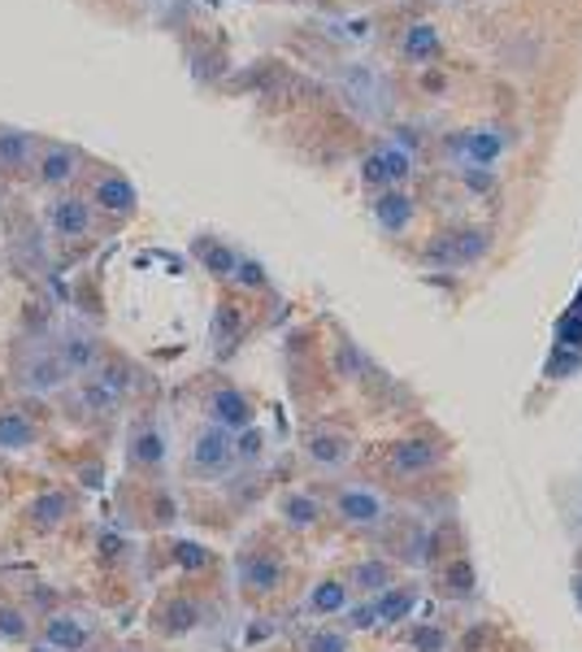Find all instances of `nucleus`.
I'll list each match as a JSON object with an SVG mask.
<instances>
[{"mask_svg": "<svg viewBox=\"0 0 582 652\" xmlns=\"http://www.w3.org/2000/svg\"><path fill=\"white\" fill-rule=\"evenodd\" d=\"M170 566L183 570V575H205V570L218 566V553L205 548V544H196V540H174L170 544Z\"/></svg>", "mask_w": 582, "mask_h": 652, "instance_id": "nucleus-29", "label": "nucleus"}, {"mask_svg": "<svg viewBox=\"0 0 582 652\" xmlns=\"http://www.w3.org/2000/svg\"><path fill=\"white\" fill-rule=\"evenodd\" d=\"M574 601H579V609H582V575H574Z\"/></svg>", "mask_w": 582, "mask_h": 652, "instance_id": "nucleus-42", "label": "nucleus"}, {"mask_svg": "<svg viewBox=\"0 0 582 652\" xmlns=\"http://www.w3.org/2000/svg\"><path fill=\"white\" fill-rule=\"evenodd\" d=\"M74 514H78V496H74V492H65V487H44V492H35V496L22 505V527H26L31 535H52V531H61Z\"/></svg>", "mask_w": 582, "mask_h": 652, "instance_id": "nucleus-11", "label": "nucleus"}, {"mask_svg": "<svg viewBox=\"0 0 582 652\" xmlns=\"http://www.w3.org/2000/svg\"><path fill=\"white\" fill-rule=\"evenodd\" d=\"M300 448H304V457H308L317 470L335 474V470H343V466L352 461L356 439H352V431H343V426H335V422H317V426L304 431Z\"/></svg>", "mask_w": 582, "mask_h": 652, "instance_id": "nucleus-10", "label": "nucleus"}, {"mask_svg": "<svg viewBox=\"0 0 582 652\" xmlns=\"http://www.w3.org/2000/svg\"><path fill=\"white\" fill-rule=\"evenodd\" d=\"M435 52H439V35H435V26H431V22H413L409 35H404V57H409L413 65H426Z\"/></svg>", "mask_w": 582, "mask_h": 652, "instance_id": "nucleus-32", "label": "nucleus"}, {"mask_svg": "<svg viewBox=\"0 0 582 652\" xmlns=\"http://www.w3.org/2000/svg\"><path fill=\"white\" fill-rule=\"evenodd\" d=\"M413 174V153L409 148H400V144H383L378 153H369L365 161H361V183H369V188H400L404 179Z\"/></svg>", "mask_w": 582, "mask_h": 652, "instance_id": "nucleus-18", "label": "nucleus"}, {"mask_svg": "<svg viewBox=\"0 0 582 652\" xmlns=\"http://www.w3.org/2000/svg\"><path fill=\"white\" fill-rule=\"evenodd\" d=\"M78 174H83V148H78V144H65V140H48V144H39L35 179H39L44 188L65 192Z\"/></svg>", "mask_w": 582, "mask_h": 652, "instance_id": "nucleus-12", "label": "nucleus"}, {"mask_svg": "<svg viewBox=\"0 0 582 652\" xmlns=\"http://www.w3.org/2000/svg\"><path fill=\"white\" fill-rule=\"evenodd\" d=\"M275 509H279V522L291 527V531H317V527L326 522L322 496H313V492H304V487H288Z\"/></svg>", "mask_w": 582, "mask_h": 652, "instance_id": "nucleus-23", "label": "nucleus"}, {"mask_svg": "<svg viewBox=\"0 0 582 652\" xmlns=\"http://www.w3.org/2000/svg\"><path fill=\"white\" fill-rule=\"evenodd\" d=\"M192 257H196V262H201V270H209L214 279H231L244 253H235V249H231V244H222L218 236H196V240H192Z\"/></svg>", "mask_w": 582, "mask_h": 652, "instance_id": "nucleus-27", "label": "nucleus"}, {"mask_svg": "<svg viewBox=\"0 0 582 652\" xmlns=\"http://www.w3.org/2000/svg\"><path fill=\"white\" fill-rule=\"evenodd\" d=\"M343 583L352 588V596L374 601L378 592H387V588L396 583V566H391V557H361V562L348 566Z\"/></svg>", "mask_w": 582, "mask_h": 652, "instance_id": "nucleus-22", "label": "nucleus"}, {"mask_svg": "<svg viewBox=\"0 0 582 652\" xmlns=\"http://www.w3.org/2000/svg\"><path fill=\"white\" fill-rule=\"evenodd\" d=\"M170 461V439L166 431L153 422V418H140L131 431H126V470L131 479H161Z\"/></svg>", "mask_w": 582, "mask_h": 652, "instance_id": "nucleus-6", "label": "nucleus"}, {"mask_svg": "<svg viewBox=\"0 0 582 652\" xmlns=\"http://www.w3.org/2000/svg\"><path fill=\"white\" fill-rule=\"evenodd\" d=\"M244 330H248L244 310H240L235 301H222L218 314H214V343H218V352H231V348L244 339Z\"/></svg>", "mask_w": 582, "mask_h": 652, "instance_id": "nucleus-30", "label": "nucleus"}, {"mask_svg": "<svg viewBox=\"0 0 582 652\" xmlns=\"http://www.w3.org/2000/svg\"><path fill=\"white\" fill-rule=\"evenodd\" d=\"M113 652H148V649H144V644H118Z\"/></svg>", "mask_w": 582, "mask_h": 652, "instance_id": "nucleus-41", "label": "nucleus"}, {"mask_svg": "<svg viewBox=\"0 0 582 652\" xmlns=\"http://www.w3.org/2000/svg\"><path fill=\"white\" fill-rule=\"evenodd\" d=\"M48 231H52L57 240H65V244H83V240L96 231V209L87 205V196L65 192V196H57V201L48 205Z\"/></svg>", "mask_w": 582, "mask_h": 652, "instance_id": "nucleus-14", "label": "nucleus"}, {"mask_svg": "<svg viewBox=\"0 0 582 652\" xmlns=\"http://www.w3.org/2000/svg\"><path fill=\"white\" fill-rule=\"evenodd\" d=\"M52 348H57V357H61V365L70 370V378H83V374H92L100 361H105V339H100V330L96 326H87L83 318H65V323L57 326L52 335Z\"/></svg>", "mask_w": 582, "mask_h": 652, "instance_id": "nucleus-5", "label": "nucleus"}, {"mask_svg": "<svg viewBox=\"0 0 582 652\" xmlns=\"http://www.w3.org/2000/svg\"><path fill=\"white\" fill-rule=\"evenodd\" d=\"M74 418H113L122 409V396L113 387H105L96 374H83L74 378Z\"/></svg>", "mask_w": 582, "mask_h": 652, "instance_id": "nucleus-26", "label": "nucleus"}, {"mask_svg": "<svg viewBox=\"0 0 582 652\" xmlns=\"http://www.w3.org/2000/svg\"><path fill=\"white\" fill-rule=\"evenodd\" d=\"M304 652H352V636H348L343 627L322 623V627H313V631L304 636Z\"/></svg>", "mask_w": 582, "mask_h": 652, "instance_id": "nucleus-35", "label": "nucleus"}, {"mask_svg": "<svg viewBox=\"0 0 582 652\" xmlns=\"http://www.w3.org/2000/svg\"><path fill=\"white\" fill-rule=\"evenodd\" d=\"M343 631L348 636H369V631H378V614H374V601H352L348 609H343Z\"/></svg>", "mask_w": 582, "mask_h": 652, "instance_id": "nucleus-36", "label": "nucleus"}, {"mask_svg": "<svg viewBox=\"0 0 582 652\" xmlns=\"http://www.w3.org/2000/svg\"><path fill=\"white\" fill-rule=\"evenodd\" d=\"M352 601H356V596H352V588L343 583V575H322V579L308 588L304 609H308V618H343V609H348Z\"/></svg>", "mask_w": 582, "mask_h": 652, "instance_id": "nucleus-24", "label": "nucleus"}, {"mask_svg": "<svg viewBox=\"0 0 582 652\" xmlns=\"http://www.w3.org/2000/svg\"><path fill=\"white\" fill-rule=\"evenodd\" d=\"M417 605H422V588L417 583H391L387 592H378L374 596V614H378V627H400V623H409L413 614H417Z\"/></svg>", "mask_w": 582, "mask_h": 652, "instance_id": "nucleus-25", "label": "nucleus"}, {"mask_svg": "<svg viewBox=\"0 0 582 652\" xmlns=\"http://www.w3.org/2000/svg\"><path fill=\"white\" fill-rule=\"evenodd\" d=\"M487 231H448L426 249V266H474L478 257H487Z\"/></svg>", "mask_w": 582, "mask_h": 652, "instance_id": "nucleus-16", "label": "nucleus"}, {"mask_svg": "<svg viewBox=\"0 0 582 652\" xmlns=\"http://www.w3.org/2000/svg\"><path fill=\"white\" fill-rule=\"evenodd\" d=\"M140 483V500H122V514L131 527H144V531H166L179 522V496L161 483V479H135Z\"/></svg>", "mask_w": 582, "mask_h": 652, "instance_id": "nucleus-7", "label": "nucleus"}, {"mask_svg": "<svg viewBox=\"0 0 582 652\" xmlns=\"http://www.w3.org/2000/svg\"><path fill=\"white\" fill-rule=\"evenodd\" d=\"M509 135L500 126H483V131H470V135H457L452 140V153L461 157V166L470 170H492V161H500Z\"/></svg>", "mask_w": 582, "mask_h": 652, "instance_id": "nucleus-20", "label": "nucleus"}, {"mask_svg": "<svg viewBox=\"0 0 582 652\" xmlns=\"http://www.w3.org/2000/svg\"><path fill=\"white\" fill-rule=\"evenodd\" d=\"M39 439H44V422L31 413V405L0 409V452H31Z\"/></svg>", "mask_w": 582, "mask_h": 652, "instance_id": "nucleus-19", "label": "nucleus"}, {"mask_svg": "<svg viewBox=\"0 0 582 652\" xmlns=\"http://www.w3.org/2000/svg\"><path fill=\"white\" fill-rule=\"evenodd\" d=\"M413 652H448V631L444 627H417L413 631Z\"/></svg>", "mask_w": 582, "mask_h": 652, "instance_id": "nucleus-39", "label": "nucleus"}, {"mask_svg": "<svg viewBox=\"0 0 582 652\" xmlns=\"http://www.w3.org/2000/svg\"><path fill=\"white\" fill-rule=\"evenodd\" d=\"M330 518L356 535H378L391 522V505L369 483H339L330 492Z\"/></svg>", "mask_w": 582, "mask_h": 652, "instance_id": "nucleus-3", "label": "nucleus"}, {"mask_svg": "<svg viewBox=\"0 0 582 652\" xmlns=\"http://www.w3.org/2000/svg\"><path fill=\"white\" fill-rule=\"evenodd\" d=\"M335 370H339L343 378H361V370H365V357L356 352V343H352V339H339V357H335Z\"/></svg>", "mask_w": 582, "mask_h": 652, "instance_id": "nucleus-38", "label": "nucleus"}, {"mask_svg": "<svg viewBox=\"0 0 582 652\" xmlns=\"http://www.w3.org/2000/svg\"><path fill=\"white\" fill-rule=\"evenodd\" d=\"M13 383H17L26 396H52V391H61V387L74 383V378H70V370L61 365L52 339L39 335V339H26V343L13 348Z\"/></svg>", "mask_w": 582, "mask_h": 652, "instance_id": "nucleus-2", "label": "nucleus"}, {"mask_svg": "<svg viewBox=\"0 0 582 652\" xmlns=\"http://www.w3.org/2000/svg\"><path fill=\"white\" fill-rule=\"evenodd\" d=\"M205 422L240 435L244 426H257V400L240 383H214L205 396Z\"/></svg>", "mask_w": 582, "mask_h": 652, "instance_id": "nucleus-9", "label": "nucleus"}, {"mask_svg": "<svg viewBox=\"0 0 582 652\" xmlns=\"http://www.w3.org/2000/svg\"><path fill=\"white\" fill-rule=\"evenodd\" d=\"M26 636H31V618H26V609H22L17 601L0 596V644H22Z\"/></svg>", "mask_w": 582, "mask_h": 652, "instance_id": "nucleus-33", "label": "nucleus"}, {"mask_svg": "<svg viewBox=\"0 0 582 652\" xmlns=\"http://www.w3.org/2000/svg\"><path fill=\"white\" fill-rule=\"evenodd\" d=\"M439 596H448V601H465V596H474V566H470L461 553L439 570Z\"/></svg>", "mask_w": 582, "mask_h": 652, "instance_id": "nucleus-31", "label": "nucleus"}, {"mask_svg": "<svg viewBox=\"0 0 582 652\" xmlns=\"http://www.w3.org/2000/svg\"><path fill=\"white\" fill-rule=\"evenodd\" d=\"M187 474L201 483L231 479L235 474V435L214 426V422H201L192 431V444H187Z\"/></svg>", "mask_w": 582, "mask_h": 652, "instance_id": "nucleus-4", "label": "nucleus"}, {"mask_svg": "<svg viewBox=\"0 0 582 652\" xmlns=\"http://www.w3.org/2000/svg\"><path fill=\"white\" fill-rule=\"evenodd\" d=\"M561 343H582V310H574V314L561 323Z\"/></svg>", "mask_w": 582, "mask_h": 652, "instance_id": "nucleus-40", "label": "nucleus"}, {"mask_svg": "<svg viewBox=\"0 0 582 652\" xmlns=\"http://www.w3.org/2000/svg\"><path fill=\"white\" fill-rule=\"evenodd\" d=\"M231 283H235V288H244V292H266V288H270V275H266V266H262V262L240 257V266H235Z\"/></svg>", "mask_w": 582, "mask_h": 652, "instance_id": "nucleus-37", "label": "nucleus"}, {"mask_svg": "<svg viewBox=\"0 0 582 652\" xmlns=\"http://www.w3.org/2000/svg\"><path fill=\"white\" fill-rule=\"evenodd\" d=\"M266 452H270V439H266L262 426H244L235 435V466H262Z\"/></svg>", "mask_w": 582, "mask_h": 652, "instance_id": "nucleus-34", "label": "nucleus"}, {"mask_svg": "<svg viewBox=\"0 0 582 652\" xmlns=\"http://www.w3.org/2000/svg\"><path fill=\"white\" fill-rule=\"evenodd\" d=\"M87 205L96 214H109V218H131L140 209V192L135 183L122 174V170H100L92 179V192H87Z\"/></svg>", "mask_w": 582, "mask_h": 652, "instance_id": "nucleus-13", "label": "nucleus"}, {"mask_svg": "<svg viewBox=\"0 0 582 652\" xmlns=\"http://www.w3.org/2000/svg\"><path fill=\"white\" fill-rule=\"evenodd\" d=\"M448 457V444L431 439V435H404L387 448V474L391 479H422L431 470H439Z\"/></svg>", "mask_w": 582, "mask_h": 652, "instance_id": "nucleus-8", "label": "nucleus"}, {"mask_svg": "<svg viewBox=\"0 0 582 652\" xmlns=\"http://www.w3.org/2000/svg\"><path fill=\"white\" fill-rule=\"evenodd\" d=\"M288 557L283 548H275L270 540H248L240 553H235V583H240V596L248 605H266L275 601L283 588H288Z\"/></svg>", "mask_w": 582, "mask_h": 652, "instance_id": "nucleus-1", "label": "nucleus"}, {"mask_svg": "<svg viewBox=\"0 0 582 652\" xmlns=\"http://www.w3.org/2000/svg\"><path fill=\"white\" fill-rule=\"evenodd\" d=\"M374 218H378V227H383L387 236L409 231V222H413V196L400 192V188H387V192L374 201Z\"/></svg>", "mask_w": 582, "mask_h": 652, "instance_id": "nucleus-28", "label": "nucleus"}, {"mask_svg": "<svg viewBox=\"0 0 582 652\" xmlns=\"http://www.w3.org/2000/svg\"><path fill=\"white\" fill-rule=\"evenodd\" d=\"M201 623H205V605H201L196 596H187V592H170V596H161V605L153 609V631H157L161 640H183V636H192Z\"/></svg>", "mask_w": 582, "mask_h": 652, "instance_id": "nucleus-15", "label": "nucleus"}, {"mask_svg": "<svg viewBox=\"0 0 582 652\" xmlns=\"http://www.w3.org/2000/svg\"><path fill=\"white\" fill-rule=\"evenodd\" d=\"M39 640L52 652H83L92 644V627L74 609H48L44 623H39Z\"/></svg>", "mask_w": 582, "mask_h": 652, "instance_id": "nucleus-17", "label": "nucleus"}, {"mask_svg": "<svg viewBox=\"0 0 582 652\" xmlns=\"http://www.w3.org/2000/svg\"><path fill=\"white\" fill-rule=\"evenodd\" d=\"M35 157H39V140L22 126L0 122V174H35Z\"/></svg>", "mask_w": 582, "mask_h": 652, "instance_id": "nucleus-21", "label": "nucleus"}]
</instances>
